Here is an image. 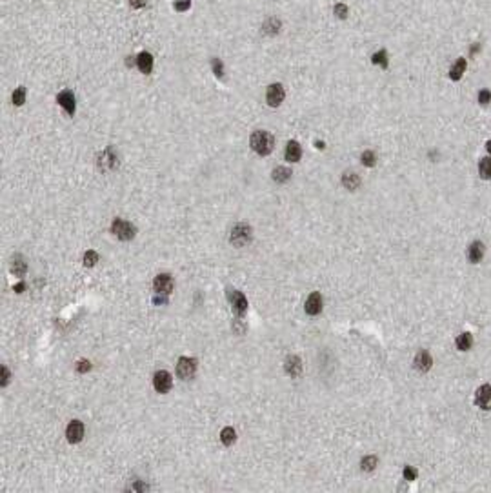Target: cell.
<instances>
[{"label": "cell", "mask_w": 491, "mask_h": 493, "mask_svg": "<svg viewBox=\"0 0 491 493\" xmlns=\"http://www.w3.org/2000/svg\"><path fill=\"white\" fill-rule=\"evenodd\" d=\"M197 359L193 357H180L179 362H177V375L180 378H191L197 372Z\"/></svg>", "instance_id": "cell-5"}, {"label": "cell", "mask_w": 491, "mask_h": 493, "mask_svg": "<svg viewBox=\"0 0 491 493\" xmlns=\"http://www.w3.org/2000/svg\"><path fill=\"white\" fill-rule=\"evenodd\" d=\"M211 70L217 75V78L224 77V66H222V60H220V58H211Z\"/></svg>", "instance_id": "cell-32"}, {"label": "cell", "mask_w": 491, "mask_h": 493, "mask_svg": "<svg viewBox=\"0 0 491 493\" xmlns=\"http://www.w3.org/2000/svg\"><path fill=\"white\" fill-rule=\"evenodd\" d=\"M26 271H27L26 258L20 255V253L13 255V258H11V273L17 277H22V275H26Z\"/></svg>", "instance_id": "cell-20"}, {"label": "cell", "mask_w": 491, "mask_h": 493, "mask_svg": "<svg viewBox=\"0 0 491 493\" xmlns=\"http://www.w3.org/2000/svg\"><path fill=\"white\" fill-rule=\"evenodd\" d=\"M137 68L144 73V75H149L151 70H153V55L149 51H142L137 55Z\"/></svg>", "instance_id": "cell-16"}, {"label": "cell", "mask_w": 491, "mask_h": 493, "mask_svg": "<svg viewBox=\"0 0 491 493\" xmlns=\"http://www.w3.org/2000/svg\"><path fill=\"white\" fill-rule=\"evenodd\" d=\"M111 233L115 235L118 240H131L135 237V226L128 220H124V218H115L113 222H111Z\"/></svg>", "instance_id": "cell-3"}, {"label": "cell", "mask_w": 491, "mask_h": 493, "mask_svg": "<svg viewBox=\"0 0 491 493\" xmlns=\"http://www.w3.org/2000/svg\"><path fill=\"white\" fill-rule=\"evenodd\" d=\"M11 100H13L15 106H22V104L26 102V88H17L13 91V95H11Z\"/></svg>", "instance_id": "cell-29"}, {"label": "cell", "mask_w": 491, "mask_h": 493, "mask_svg": "<svg viewBox=\"0 0 491 493\" xmlns=\"http://www.w3.org/2000/svg\"><path fill=\"white\" fill-rule=\"evenodd\" d=\"M230 242L236 248H244L251 242V228L244 222H238V224L233 226V230L230 233Z\"/></svg>", "instance_id": "cell-2"}, {"label": "cell", "mask_w": 491, "mask_h": 493, "mask_svg": "<svg viewBox=\"0 0 491 493\" xmlns=\"http://www.w3.org/2000/svg\"><path fill=\"white\" fill-rule=\"evenodd\" d=\"M84 433H86V429H84V424L80 421H71L68 424V428H66V439L71 442V444H77L84 439Z\"/></svg>", "instance_id": "cell-10"}, {"label": "cell", "mask_w": 491, "mask_h": 493, "mask_svg": "<svg viewBox=\"0 0 491 493\" xmlns=\"http://www.w3.org/2000/svg\"><path fill=\"white\" fill-rule=\"evenodd\" d=\"M281 27H282L281 20L277 19V17H269V19L264 22L262 29H264V33H266V35H277V33L281 31Z\"/></svg>", "instance_id": "cell-23"}, {"label": "cell", "mask_w": 491, "mask_h": 493, "mask_svg": "<svg viewBox=\"0 0 491 493\" xmlns=\"http://www.w3.org/2000/svg\"><path fill=\"white\" fill-rule=\"evenodd\" d=\"M417 477V470L411 466H404V479L406 480H415Z\"/></svg>", "instance_id": "cell-37"}, {"label": "cell", "mask_w": 491, "mask_h": 493, "mask_svg": "<svg viewBox=\"0 0 491 493\" xmlns=\"http://www.w3.org/2000/svg\"><path fill=\"white\" fill-rule=\"evenodd\" d=\"M24 289H26V284H24V282H19L17 286H13V291H15V293H22Z\"/></svg>", "instance_id": "cell-39"}, {"label": "cell", "mask_w": 491, "mask_h": 493, "mask_svg": "<svg viewBox=\"0 0 491 493\" xmlns=\"http://www.w3.org/2000/svg\"><path fill=\"white\" fill-rule=\"evenodd\" d=\"M475 404L480 410H491V386L484 384L480 386L475 393Z\"/></svg>", "instance_id": "cell-11"}, {"label": "cell", "mask_w": 491, "mask_h": 493, "mask_svg": "<svg viewBox=\"0 0 491 493\" xmlns=\"http://www.w3.org/2000/svg\"><path fill=\"white\" fill-rule=\"evenodd\" d=\"M455 344H457V348H459L460 352H468L469 348L473 346V337H471V333H462V335H459L457 337V340H455Z\"/></svg>", "instance_id": "cell-24"}, {"label": "cell", "mask_w": 491, "mask_h": 493, "mask_svg": "<svg viewBox=\"0 0 491 493\" xmlns=\"http://www.w3.org/2000/svg\"><path fill=\"white\" fill-rule=\"evenodd\" d=\"M484 257V244L477 240V242H471L469 248H468V258L471 264H478Z\"/></svg>", "instance_id": "cell-18"}, {"label": "cell", "mask_w": 491, "mask_h": 493, "mask_svg": "<svg viewBox=\"0 0 491 493\" xmlns=\"http://www.w3.org/2000/svg\"><path fill=\"white\" fill-rule=\"evenodd\" d=\"M478 171H480V177L484 180L491 179V157H486V159L480 160L478 164Z\"/></svg>", "instance_id": "cell-26"}, {"label": "cell", "mask_w": 491, "mask_h": 493, "mask_svg": "<svg viewBox=\"0 0 491 493\" xmlns=\"http://www.w3.org/2000/svg\"><path fill=\"white\" fill-rule=\"evenodd\" d=\"M464 71H466V58H459V60L451 66V70H449V78L457 82V80L462 78Z\"/></svg>", "instance_id": "cell-22"}, {"label": "cell", "mask_w": 491, "mask_h": 493, "mask_svg": "<svg viewBox=\"0 0 491 493\" xmlns=\"http://www.w3.org/2000/svg\"><path fill=\"white\" fill-rule=\"evenodd\" d=\"M153 388L159 391V393H167V391L173 388L171 375H169L167 372H164V370L157 372L155 373V377H153Z\"/></svg>", "instance_id": "cell-9"}, {"label": "cell", "mask_w": 491, "mask_h": 493, "mask_svg": "<svg viewBox=\"0 0 491 493\" xmlns=\"http://www.w3.org/2000/svg\"><path fill=\"white\" fill-rule=\"evenodd\" d=\"M284 157H286L287 162H299L300 157H302V147L297 141H289L286 144V149H284Z\"/></svg>", "instance_id": "cell-17"}, {"label": "cell", "mask_w": 491, "mask_h": 493, "mask_svg": "<svg viewBox=\"0 0 491 493\" xmlns=\"http://www.w3.org/2000/svg\"><path fill=\"white\" fill-rule=\"evenodd\" d=\"M378 464V459H376L375 455H368V457H364L362 462H360V468H362L364 471H373Z\"/></svg>", "instance_id": "cell-28"}, {"label": "cell", "mask_w": 491, "mask_h": 493, "mask_svg": "<svg viewBox=\"0 0 491 493\" xmlns=\"http://www.w3.org/2000/svg\"><path fill=\"white\" fill-rule=\"evenodd\" d=\"M284 370H286V373L291 378H299L302 375V360L297 355H289L284 360Z\"/></svg>", "instance_id": "cell-14"}, {"label": "cell", "mask_w": 491, "mask_h": 493, "mask_svg": "<svg viewBox=\"0 0 491 493\" xmlns=\"http://www.w3.org/2000/svg\"><path fill=\"white\" fill-rule=\"evenodd\" d=\"M478 102L480 104H488V102H491V91H488V90H482L480 93H478Z\"/></svg>", "instance_id": "cell-36"}, {"label": "cell", "mask_w": 491, "mask_h": 493, "mask_svg": "<svg viewBox=\"0 0 491 493\" xmlns=\"http://www.w3.org/2000/svg\"><path fill=\"white\" fill-rule=\"evenodd\" d=\"M0 373H2V380H0V386H2V388H6L7 382H9V378H11V373H9V370H7L6 366H2V368H0Z\"/></svg>", "instance_id": "cell-34"}, {"label": "cell", "mask_w": 491, "mask_h": 493, "mask_svg": "<svg viewBox=\"0 0 491 493\" xmlns=\"http://www.w3.org/2000/svg\"><path fill=\"white\" fill-rule=\"evenodd\" d=\"M333 11H335V15H337L338 19L340 20H344L346 17H348V6L346 4H342V2H338V4H335V7H333Z\"/></svg>", "instance_id": "cell-33"}, {"label": "cell", "mask_w": 491, "mask_h": 493, "mask_svg": "<svg viewBox=\"0 0 491 493\" xmlns=\"http://www.w3.org/2000/svg\"><path fill=\"white\" fill-rule=\"evenodd\" d=\"M322 306H324V302H322V295H320L319 291H315V293H311L309 297H307L304 309H306L307 315L315 317V315H319L320 311H322Z\"/></svg>", "instance_id": "cell-13"}, {"label": "cell", "mask_w": 491, "mask_h": 493, "mask_svg": "<svg viewBox=\"0 0 491 493\" xmlns=\"http://www.w3.org/2000/svg\"><path fill=\"white\" fill-rule=\"evenodd\" d=\"M433 366V359H431V355L426 352V350H421V352L415 355V360H413V368L417 372L421 373H426L429 372V368Z\"/></svg>", "instance_id": "cell-12"}, {"label": "cell", "mask_w": 491, "mask_h": 493, "mask_svg": "<svg viewBox=\"0 0 491 493\" xmlns=\"http://www.w3.org/2000/svg\"><path fill=\"white\" fill-rule=\"evenodd\" d=\"M486 149H488V153L491 155V141H488V144H486Z\"/></svg>", "instance_id": "cell-41"}, {"label": "cell", "mask_w": 491, "mask_h": 493, "mask_svg": "<svg viewBox=\"0 0 491 493\" xmlns=\"http://www.w3.org/2000/svg\"><path fill=\"white\" fill-rule=\"evenodd\" d=\"M271 177H273V180L277 184H284V182H287V180L291 179V169H289V167H284V166H279L273 169Z\"/></svg>", "instance_id": "cell-21"}, {"label": "cell", "mask_w": 491, "mask_h": 493, "mask_svg": "<svg viewBox=\"0 0 491 493\" xmlns=\"http://www.w3.org/2000/svg\"><path fill=\"white\" fill-rule=\"evenodd\" d=\"M342 184H344L346 189H350V191H355V189H358V188H360L362 180H360V177H358L355 171H346V173L342 175Z\"/></svg>", "instance_id": "cell-19"}, {"label": "cell", "mask_w": 491, "mask_h": 493, "mask_svg": "<svg viewBox=\"0 0 491 493\" xmlns=\"http://www.w3.org/2000/svg\"><path fill=\"white\" fill-rule=\"evenodd\" d=\"M362 164L366 167H373L376 164V155H375V151H371V149H368V151H364L362 153Z\"/></svg>", "instance_id": "cell-30"}, {"label": "cell", "mask_w": 491, "mask_h": 493, "mask_svg": "<svg viewBox=\"0 0 491 493\" xmlns=\"http://www.w3.org/2000/svg\"><path fill=\"white\" fill-rule=\"evenodd\" d=\"M91 370V362L90 360H78L77 362V372L78 373H88Z\"/></svg>", "instance_id": "cell-35"}, {"label": "cell", "mask_w": 491, "mask_h": 493, "mask_svg": "<svg viewBox=\"0 0 491 493\" xmlns=\"http://www.w3.org/2000/svg\"><path fill=\"white\" fill-rule=\"evenodd\" d=\"M284 96H286V90H284V86L282 84H271L268 86V91H266V100H268V106L271 108H279L284 100Z\"/></svg>", "instance_id": "cell-6"}, {"label": "cell", "mask_w": 491, "mask_h": 493, "mask_svg": "<svg viewBox=\"0 0 491 493\" xmlns=\"http://www.w3.org/2000/svg\"><path fill=\"white\" fill-rule=\"evenodd\" d=\"M371 60H373V64L382 66L384 70H386V68H388V53H386V49H380L378 53H375Z\"/></svg>", "instance_id": "cell-31"}, {"label": "cell", "mask_w": 491, "mask_h": 493, "mask_svg": "<svg viewBox=\"0 0 491 493\" xmlns=\"http://www.w3.org/2000/svg\"><path fill=\"white\" fill-rule=\"evenodd\" d=\"M228 301L231 302V307H233V313L236 317H244L246 311H248V299L244 297V293L236 291V289H228Z\"/></svg>", "instance_id": "cell-4"}, {"label": "cell", "mask_w": 491, "mask_h": 493, "mask_svg": "<svg viewBox=\"0 0 491 493\" xmlns=\"http://www.w3.org/2000/svg\"><path fill=\"white\" fill-rule=\"evenodd\" d=\"M57 102L62 106V109H64V111L70 117L75 115V109H77V100H75V93H73V91H70V90L60 91V93L57 95Z\"/></svg>", "instance_id": "cell-7"}, {"label": "cell", "mask_w": 491, "mask_h": 493, "mask_svg": "<svg viewBox=\"0 0 491 493\" xmlns=\"http://www.w3.org/2000/svg\"><path fill=\"white\" fill-rule=\"evenodd\" d=\"M153 288L157 295H169L173 291V277L169 273H160L155 277Z\"/></svg>", "instance_id": "cell-8"}, {"label": "cell", "mask_w": 491, "mask_h": 493, "mask_svg": "<svg viewBox=\"0 0 491 493\" xmlns=\"http://www.w3.org/2000/svg\"><path fill=\"white\" fill-rule=\"evenodd\" d=\"M315 146L319 147V149H324V142H315Z\"/></svg>", "instance_id": "cell-40"}, {"label": "cell", "mask_w": 491, "mask_h": 493, "mask_svg": "<svg viewBox=\"0 0 491 493\" xmlns=\"http://www.w3.org/2000/svg\"><path fill=\"white\" fill-rule=\"evenodd\" d=\"M249 144H251V149L255 151V153L262 155V157H266L273 151L275 147V139L273 135L269 133V131H264V129H258L255 133L251 135V139H249Z\"/></svg>", "instance_id": "cell-1"}, {"label": "cell", "mask_w": 491, "mask_h": 493, "mask_svg": "<svg viewBox=\"0 0 491 493\" xmlns=\"http://www.w3.org/2000/svg\"><path fill=\"white\" fill-rule=\"evenodd\" d=\"M146 2L147 0H129V4H131L135 9H140V7H144L146 6Z\"/></svg>", "instance_id": "cell-38"}, {"label": "cell", "mask_w": 491, "mask_h": 493, "mask_svg": "<svg viewBox=\"0 0 491 493\" xmlns=\"http://www.w3.org/2000/svg\"><path fill=\"white\" fill-rule=\"evenodd\" d=\"M82 262H84V266H86V268H93V266L98 262V253H96V251H93V250H88L86 253H84V257H82Z\"/></svg>", "instance_id": "cell-27"}, {"label": "cell", "mask_w": 491, "mask_h": 493, "mask_svg": "<svg viewBox=\"0 0 491 493\" xmlns=\"http://www.w3.org/2000/svg\"><path fill=\"white\" fill-rule=\"evenodd\" d=\"M98 167L102 169V171H108V169H113V167L117 166V155H115V151L111 149V147H108V149H104L102 153L98 155Z\"/></svg>", "instance_id": "cell-15"}, {"label": "cell", "mask_w": 491, "mask_h": 493, "mask_svg": "<svg viewBox=\"0 0 491 493\" xmlns=\"http://www.w3.org/2000/svg\"><path fill=\"white\" fill-rule=\"evenodd\" d=\"M220 441H222V444L224 446H233L236 442V431L233 428H224L222 431H220Z\"/></svg>", "instance_id": "cell-25"}]
</instances>
